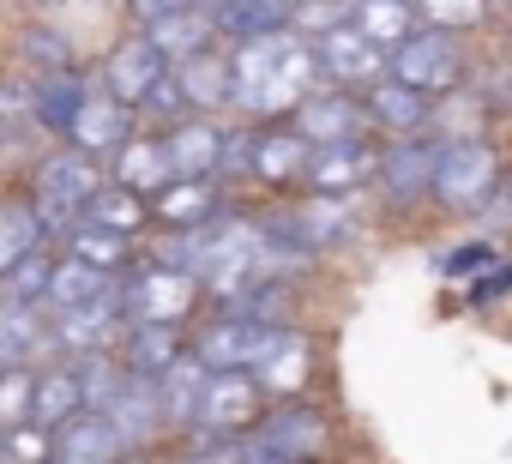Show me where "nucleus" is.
<instances>
[{
    "mask_svg": "<svg viewBox=\"0 0 512 464\" xmlns=\"http://www.w3.org/2000/svg\"><path fill=\"white\" fill-rule=\"evenodd\" d=\"M500 193H506V205H512V169H506V187H500Z\"/></svg>",
    "mask_w": 512,
    "mask_h": 464,
    "instance_id": "864d4df0",
    "label": "nucleus"
},
{
    "mask_svg": "<svg viewBox=\"0 0 512 464\" xmlns=\"http://www.w3.org/2000/svg\"><path fill=\"white\" fill-rule=\"evenodd\" d=\"M374 169H380V145H368V139L362 145H320L308 157L302 187L320 193V199H350V193L374 187Z\"/></svg>",
    "mask_w": 512,
    "mask_h": 464,
    "instance_id": "f3484780",
    "label": "nucleus"
},
{
    "mask_svg": "<svg viewBox=\"0 0 512 464\" xmlns=\"http://www.w3.org/2000/svg\"><path fill=\"white\" fill-rule=\"evenodd\" d=\"M205 290L199 278L187 272H169V266H151V260H133L121 272V314L127 326H199L205 314Z\"/></svg>",
    "mask_w": 512,
    "mask_h": 464,
    "instance_id": "39448f33",
    "label": "nucleus"
},
{
    "mask_svg": "<svg viewBox=\"0 0 512 464\" xmlns=\"http://www.w3.org/2000/svg\"><path fill=\"white\" fill-rule=\"evenodd\" d=\"M422 25H440V31H476L488 19L494 0H410Z\"/></svg>",
    "mask_w": 512,
    "mask_h": 464,
    "instance_id": "a19ab883",
    "label": "nucleus"
},
{
    "mask_svg": "<svg viewBox=\"0 0 512 464\" xmlns=\"http://www.w3.org/2000/svg\"><path fill=\"white\" fill-rule=\"evenodd\" d=\"M362 103H368V115H374V133H386V139H422V133L434 127V103L416 97V91L398 85V79L368 85Z\"/></svg>",
    "mask_w": 512,
    "mask_h": 464,
    "instance_id": "412c9836",
    "label": "nucleus"
},
{
    "mask_svg": "<svg viewBox=\"0 0 512 464\" xmlns=\"http://www.w3.org/2000/svg\"><path fill=\"white\" fill-rule=\"evenodd\" d=\"M500 187H506V163L482 133L434 145V205L470 217V211H488L500 199Z\"/></svg>",
    "mask_w": 512,
    "mask_h": 464,
    "instance_id": "20e7f679",
    "label": "nucleus"
},
{
    "mask_svg": "<svg viewBox=\"0 0 512 464\" xmlns=\"http://www.w3.org/2000/svg\"><path fill=\"white\" fill-rule=\"evenodd\" d=\"M79 416H85V380H79V368H73V362H49V368H37L31 422L49 428V434H61V428L79 422Z\"/></svg>",
    "mask_w": 512,
    "mask_h": 464,
    "instance_id": "393cba45",
    "label": "nucleus"
},
{
    "mask_svg": "<svg viewBox=\"0 0 512 464\" xmlns=\"http://www.w3.org/2000/svg\"><path fill=\"white\" fill-rule=\"evenodd\" d=\"M115 284H121L115 272H97V266H85V260H73V254H55V278H49V314H61V308H85V302L109 296Z\"/></svg>",
    "mask_w": 512,
    "mask_h": 464,
    "instance_id": "2f4dec72",
    "label": "nucleus"
},
{
    "mask_svg": "<svg viewBox=\"0 0 512 464\" xmlns=\"http://www.w3.org/2000/svg\"><path fill=\"white\" fill-rule=\"evenodd\" d=\"M247 440H253V452H266V458H278V464H326L338 428H332V416H326L320 404H308V398H278L260 422L247 428Z\"/></svg>",
    "mask_w": 512,
    "mask_h": 464,
    "instance_id": "423d86ee",
    "label": "nucleus"
},
{
    "mask_svg": "<svg viewBox=\"0 0 512 464\" xmlns=\"http://www.w3.org/2000/svg\"><path fill=\"white\" fill-rule=\"evenodd\" d=\"M284 25L314 43V37H326L332 25H344V0H296V7L284 13Z\"/></svg>",
    "mask_w": 512,
    "mask_h": 464,
    "instance_id": "c03bdc74",
    "label": "nucleus"
},
{
    "mask_svg": "<svg viewBox=\"0 0 512 464\" xmlns=\"http://www.w3.org/2000/svg\"><path fill=\"white\" fill-rule=\"evenodd\" d=\"M205 362H193V356H181L163 380H157V398H163V422L169 428H187L193 434V416H199V392H205Z\"/></svg>",
    "mask_w": 512,
    "mask_h": 464,
    "instance_id": "72a5a7b5",
    "label": "nucleus"
},
{
    "mask_svg": "<svg viewBox=\"0 0 512 464\" xmlns=\"http://www.w3.org/2000/svg\"><path fill=\"white\" fill-rule=\"evenodd\" d=\"M133 115H145V127H151V133H169V127H175V121H187L193 109H187V97H181V85H175V73H169V79H163V85H157Z\"/></svg>",
    "mask_w": 512,
    "mask_h": 464,
    "instance_id": "37998d69",
    "label": "nucleus"
},
{
    "mask_svg": "<svg viewBox=\"0 0 512 464\" xmlns=\"http://www.w3.org/2000/svg\"><path fill=\"white\" fill-rule=\"evenodd\" d=\"M272 326L260 320H241V314H205L193 332H187V356L205 362L211 374H229V368H253Z\"/></svg>",
    "mask_w": 512,
    "mask_h": 464,
    "instance_id": "f8f14e48",
    "label": "nucleus"
},
{
    "mask_svg": "<svg viewBox=\"0 0 512 464\" xmlns=\"http://www.w3.org/2000/svg\"><path fill=\"white\" fill-rule=\"evenodd\" d=\"M260 7H278V13H290V7H296V0H260Z\"/></svg>",
    "mask_w": 512,
    "mask_h": 464,
    "instance_id": "603ef678",
    "label": "nucleus"
},
{
    "mask_svg": "<svg viewBox=\"0 0 512 464\" xmlns=\"http://www.w3.org/2000/svg\"><path fill=\"white\" fill-rule=\"evenodd\" d=\"M434 145L440 139H386L380 145V169H374V187L392 211H416L422 199H434Z\"/></svg>",
    "mask_w": 512,
    "mask_h": 464,
    "instance_id": "1a4fd4ad",
    "label": "nucleus"
},
{
    "mask_svg": "<svg viewBox=\"0 0 512 464\" xmlns=\"http://www.w3.org/2000/svg\"><path fill=\"white\" fill-rule=\"evenodd\" d=\"M193 7H199V13H217V7H229V0H193Z\"/></svg>",
    "mask_w": 512,
    "mask_h": 464,
    "instance_id": "8fccbe9b",
    "label": "nucleus"
},
{
    "mask_svg": "<svg viewBox=\"0 0 512 464\" xmlns=\"http://www.w3.org/2000/svg\"><path fill=\"white\" fill-rule=\"evenodd\" d=\"M260 416H266V392L253 386L247 368L205 374V392H199V416H193V428H205V434H247Z\"/></svg>",
    "mask_w": 512,
    "mask_h": 464,
    "instance_id": "ddd939ff",
    "label": "nucleus"
},
{
    "mask_svg": "<svg viewBox=\"0 0 512 464\" xmlns=\"http://www.w3.org/2000/svg\"><path fill=\"white\" fill-rule=\"evenodd\" d=\"M500 266V254L488 248V242H464V248H452L446 260H440V278H482V272H494Z\"/></svg>",
    "mask_w": 512,
    "mask_h": 464,
    "instance_id": "49530a36",
    "label": "nucleus"
},
{
    "mask_svg": "<svg viewBox=\"0 0 512 464\" xmlns=\"http://www.w3.org/2000/svg\"><path fill=\"white\" fill-rule=\"evenodd\" d=\"M85 97H91V79H85L79 67L43 73V79H37V133H43V139H67Z\"/></svg>",
    "mask_w": 512,
    "mask_h": 464,
    "instance_id": "cd10ccee",
    "label": "nucleus"
},
{
    "mask_svg": "<svg viewBox=\"0 0 512 464\" xmlns=\"http://www.w3.org/2000/svg\"><path fill=\"white\" fill-rule=\"evenodd\" d=\"M49 458H55V434L37 428V422L0 434V464H49Z\"/></svg>",
    "mask_w": 512,
    "mask_h": 464,
    "instance_id": "79ce46f5",
    "label": "nucleus"
},
{
    "mask_svg": "<svg viewBox=\"0 0 512 464\" xmlns=\"http://www.w3.org/2000/svg\"><path fill=\"white\" fill-rule=\"evenodd\" d=\"M320 91V61L314 43L296 37L290 25L272 37H253L241 49H229V109L247 121H278L296 115L308 97Z\"/></svg>",
    "mask_w": 512,
    "mask_h": 464,
    "instance_id": "f257e3e1",
    "label": "nucleus"
},
{
    "mask_svg": "<svg viewBox=\"0 0 512 464\" xmlns=\"http://www.w3.org/2000/svg\"><path fill=\"white\" fill-rule=\"evenodd\" d=\"M169 145V169L175 181H217V151H223V127L217 115H187L163 133Z\"/></svg>",
    "mask_w": 512,
    "mask_h": 464,
    "instance_id": "6ab92c4d",
    "label": "nucleus"
},
{
    "mask_svg": "<svg viewBox=\"0 0 512 464\" xmlns=\"http://www.w3.org/2000/svg\"><path fill=\"white\" fill-rule=\"evenodd\" d=\"M109 181V163H97V157H85V151H73V145H55V151H43L37 163H31V205H37V217H43V236L49 242H67L73 229H79V217H85V205L97 199V187Z\"/></svg>",
    "mask_w": 512,
    "mask_h": 464,
    "instance_id": "f03ea898",
    "label": "nucleus"
},
{
    "mask_svg": "<svg viewBox=\"0 0 512 464\" xmlns=\"http://www.w3.org/2000/svg\"><path fill=\"white\" fill-rule=\"evenodd\" d=\"M103 422H109V434L121 440V452L133 458V452H145L169 422H163V398H157V380H139V374H127L121 380V392L97 410Z\"/></svg>",
    "mask_w": 512,
    "mask_h": 464,
    "instance_id": "2eb2a0df",
    "label": "nucleus"
},
{
    "mask_svg": "<svg viewBox=\"0 0 512 464\" xmlns=\"http://www.w3.org/2000/svg\"><path fill=\"white\" fill-rule=\"evenodd\" d=\"M79 223H97V229H115V236L145 242V229H151V205H145L139 193H127V187H115V181H103Z\"/></svg>",
    "mask_w": 512,
    "mask_h": 464,
    "instance_id": "473e14b6",
    "label": "nucleus"
},
{
    "mask_svg": "<svg viewBox=\"0 0 512 464\" xmlns=\"http://www.w3.org/2000/svg\"><path fill=\"white\" fill-rule=\"evenodd\" d=\"M247 374L266 398H302V386L314 380V338L302 326H272Z\"/></svg>",
    "mask_w": 512,
    "mask_h": 464,
    "instance_id": "9b49d317",
    "label": "nucleus"
},
{
    "mask_svg": "<svg viewBox=\"0 0 512 464\" xmlns=\"http://www.w3.org/2000/svg\"><path fill=\"white\" fill-rule=\"evenodd\" d=\"M314 145L296 127H253V181L266 187H302Z\"/></svg>",
    "mask_w": 512,
    "mask_h": 464,
    "instance_id": "4be33fe9",
    "label": "nucleus"
},
{
    "mask_svg": "<svg viewBox=\"0 0 512 464\" xmlns=\"http://www.w3.org/2000/svg\"><path fill=\"white\" fill-rule=\"evenodd\" d=\"M386 79L410 85L416 97L440 103L452 91L470 85V43L464 31H440V25H416L392 55H386Z\"/></svg>",
    "mask_w": 512,
    "mask_h": 464,
    "instance_id": "7ed1b4c3",
    "label": "nucleus"
},
{
    "mask_svg": "<svg viewBox=\"0 0 512 464\" xmlns=\"http://www.w3.org/2000/svg\"><path fill=\"white\" fill-rule=\"evenodd\" d=\"M109 181L127 187V193H139L145 205H151L163 187H175V169H169V145H163V133L139 127V133L109 157Z\"/></svg>",
    "mask_w": 512,
    "mask_h": 464,
    "instance_id": "a211bd4d",
    "label": "nucleus"
},
{
    "mask_svg": "<svg viewBox=\"0 0 512 464\" xmlns=\"http://www.w3.org/2000/svg\"><path fill=\"white\" fill-rule=\"evenodd\" d=\"M121 368L139 380H163L181 356H187V326H127L115 344Z\"/></svg>",
    "mask_w": 512,
    "mask_h": 464,
    "instance_id": "5701e85b",
    "label": "nucleus"
},
{
    "mask_svg": "<svg viewBox=\"0 0 512 464\" xmlns=\"http://www.w3.org/2000/svg\"><path fill=\"white\" fill-rule=\"evenodd\" d=\"M133 133H139V115H133L127 103H115L103 85H91V97L79 103V121H73V133H67L61 145H73V151H85V157L109 163Z\"/></svg>",
    "mask_w": 512,
    "mask_h": 464,
    "instance_id": "dca6fc26",
    "label": "nucleus"
},
{
    "mask_svg": "<svg viewBox=\"0 0 512 464\" xmlns=\"http://www.w3.org/2000/svg\"><path fill=\"white\" fill-rule=\"evenodd\" d=\"M253 175V121L223 127V151H217V181H247Z\"/></svg>",
    "mask_w": 512,
    "mask_h": 464,
    "instance_id": "a18cd8bd",
    "label": "nucleus"
},
{
    "mask_svg": "<svg viewBox=\"0 0 512 464\" xmlns=\"http://www.w3.org/2000/svg\"><path fill=\"white\" fill-rule=\"evenodd\" d=\"M19 55H25V73H31V79H43V73H67V67H73V43H67V31L49 25V19L25 25Z\"/></svg>",
    "mask_w": 512,
    "mask_h": 464,
    "instance_id": "e433bc0d",
    "label": "nucleus"
},
{
    "mask_svg": "<svg viewBox=\"0 0 512 464\" xmlns=\"http://www.w3.org/2000/svg\"><path fill=\"white\" fill-rule=\"evenodd\" d=\"M145 37L157 43V55H163L169 67H181V61L217 49V25H211V13H199V7H187V13H175V19H163V25H151Z\"/></svg>",
    "mask_w": 512,
    "mask_h": 464,
    "instance_id": "7c9ffc66",
    "label": "nucleus"
},
{
    "mask_svg": "<svg viewBox=\"0 0 512 464\" xmlns=\"http://www.w3.org/2000/svg\"><path fill=\"white\" fill-rule=\"evenodd\" d=\"M163 79H169V61L157 55V43H151L145 31L115 37V43H109V55H103V73H97V85H103L115 103H127V109H139Z\"/></svg>",
    "mask_w": 512,
    "mask_h": 464,
    "instance_id": "9d476101",
    "label": "nucleus"
},
{
    "mask_svg": "<svg viewBox=\"0 0 512 464\" xmlns=\"http://www.w3.org/2000/svg\"><path fill=\"white\" fill-rule=\"evenodd\" d=\"M344 25L356 31V37H368L374 49H398L422 19H416V7L410 0H344Z\"/></svg>",
    "mask_w": 512,
    "mask_h": 464,
    "instance_id": "c85d7f7f",
    "label": "nucleus"
},
{
    "mask_svg": "<svg viewBox=\"0 0 512 464\" xmlns=\"http://www.w3.org/2000/svg\"><path fill=\"white\" fill-rule=\"evenodd\" d=\"M61 254H73V260H85V266L121 278V272L133 266V254H139V242H133V236H115V229H97V223H79Z\"/></svg>",
    "mask_w": 512,
    "mask_h": 464,
    "instance_id": "f704fd0d",
    "label": "nucleus"
},
{
    "mask_svg": "<svg viewBox=\"0 0 512 464\" xmlns=\"http://www.w3.org/2000/svg\"><path fill=\"white\" fill-rule=\"evenodd\" d=\"M314 61H320V85H338V91H368L386 79V49H374L350 25H332L326 37H314Z\"/></svg>",
    "mask_w": 512,
    "mask_h": 464,
    "instance_id": "4468645a",
    "label": "nucleus"
},
{
    "mask_svg": "<svg viewBox=\"0 0 512 464\" xmlns=\"http://www.w3.org/2000/svg\"><path fill=\"white\" fill-rule=\"evenodd\" d=\"M211 25H217V49H241L253 37L284 31V13L278 7H260V0H229V7L211 13Z\"/></svg>",
    "mask_w": 512,
    "mask_h": 464,
    "instance_id": "c9c22d12",
    "label": "nucleus"
},
{
    "mask_svg": "<svg viewBox=\"0 0 512 464\" xmlns=\"http://www.w3.org/2000/svg\"><path fill=\"white\" fill-rule=\"evenodd\" d=\"M31 398H37V368H0V434L31 422Z\"/></svg>",
    "mask_w": 512,
    "mask_h": 464,
    "instance_id": "ea45409f",
    "label": "nucleus"
},
{
    "mask_svg": "<svg viewBox=\"0 0 512 464\" xmlns=\"http://www.w3.org/2000/svg\"><path fill=\"white\" fill-rule=\"evenodd\" d=\"M0 133L37 139V79L31 73H0Z\"/></svg>",
    "mask_w": 512,
    "mask_h": 464,
    "instance_id": "4c0bfd02",
    "label": "nucleus"
},
{
    "mask_svg": "<svg viewBox=\"0 0 512 464\" xmlns=\"http://www.w3.org/2000/svg\"><path fill=\"white\" fill-rule=\"evenodd\" d=\"M43 356H55L49 308H25V302L0 296V368H37Z\"/></svg>",
    "mask_w": 512,
    "mask_h": 464,
    "instance_id": "b1692460",
    "label": "nucleus"
},
{
    "mask_svg": "<svg viewBox=\"0 0 512 464\" xmlns=\"http://www.w3.org/2000/svg\"><path fill=\"white\" fill-rule=\"evenodd\" d=\"M193 115H223L229 109V49H205L181 67H169Z\"/></svg>",
    "mask_w": 512,
    "mask_h": 464,
    "instance_id": "bb28decb",
    "label": "nucleus"
},
{
    "mask_svg": "<svg viewBox=\"0 0 512 464\" xmlns=\"http://www.w3.org/2000/svg\"><path fill=\"white\" fill-rule=\"evenodd\" d=\"M506 290H512V260H500L494 272H482V278L470 284V302L482 308V302H494V296H506Z\"/></svg>",
    "mask_w": 512,
    "mask_h": 464,
    "instance_id": "09e8293b",
    "label": "nucleus"
},
{
    "mask_svg": "<svg viewBox=\"0 0 512 464\" xmlns=\"http://www.w3.org/2000/svg\"><path fill=\"white\" fill-rule=\"evenodd\" d=\"M37 248H49V236H43V217H37L31 193L25 187L0 193V278H7L13 266H25Z\"/></svg>",
    "mask_w": 512,
    "mask_h": 464,
    "instance_id": "a878e982",
    "label": "nucleus"
},
{
    "mask_svg": "<svg viewBox=\"0 0 512 464\" xmlns=\"http://www.w3.org/2000/svg\"><path fill=\"white\" fill-rule=\"evenodd\" d=\"M500 55H506V73H512V31H506V43H500Z\"/></svg>",
    "mask_w": 512,
    "mask_h": 464,
    "instance_id": "3c124183",
    "label": "nucleus"
},
{
    "mask_svg": "<svg viewBox=\"0 0 512 464\" xmlns=\"http://www.w3.org/2000/svg\"><path fill=\"white\" fill-rule=\"evenodd\" d=\"M97 7H109V0H97Z\"/></svg>",
    "mask_w": 512,
    "mask_h": 464,
    "instance_id": "6e6d98bb",
    "label": "nucleus"
},
{
    "mask_svg": "<svg viewBox=\"0 0 512 464\" xmlns=\"http://www.w3.org/2000/svg\"><path fill=\"white\" fill-rule=\"evenodd\" d=\"M121 464H145V458H121Z\"/></svg>",
    "mask_w": 512,
    "mask_h": 464,
    "instance_id": "5fc2aeb1",
    "label": "nucleus"
},
{
    "mask_svg": "<svg viewBox=\"0 0 512 464\" xmlns=\"http://www.w3.org/2000/svg\"><path fill=\"white\" fill-rule=\"evenodd\" d=\"M290 127L320 151V145H362L368 133H374V115H368V103H362V91H338V85H320L296 115H290Z\"/></svg>",
    "mask_w": 512,
    "mask_h": 464,
    "instance_id": "6e6552de",
    "label": "nucleus"
},
{
    "mask_svg": "<svg viewBox=\"0 0 512 464\" xmlns=\"http://www.w3.org/2000/svg\"><path fill=\"white\" fill-rule=\"evenodd\" d=\"M49 278H55V254L37 248L25 266H13L7 278H0V296H7V302H25V308H49Z\"/></svg>",
    "mask_w": 512,
    "mask_h": 464,
    "instance_id": "58836bf2",
    "label": "nucleus"
},
{
    "mask_svg": "<svg viewBox=\"0 0 512 464\" xmlns=\"http://www.w3.org/2000/svg\"><path fill=\"white\" fill-rule=\"evenodd\" d=\"M127 452H121V440L109 434V422L103 416H79V422H67L61 434H55V458L49 464H121Z\"/></svg>",
    "mask_w": 512,
    "mask_h": 464,
    "instance_id": "c756f323",
    "label": "nucleus"
},
{
    "mask_svg": "<svg viewBox=\"0 0 512 464\" xmlns=\"http://www.w3.org/2000/svg\"><path fill=\"white\" fill-rule=\"evenodd\" d=\"M187 7L193 0H127V19H133V31H151V25H163V19H175Z\"/></svg>",
    "mask_w": 512,
    "mask_h": 464,
    "instance_id": "de8ad7c7",
    "label": "nucleus"
},
{
    "mask_svg": "<svg viewBox=\"0 0 512 464\" xmlns=\"http://www.w3.org/2000/svg\"><path fill=\"white\" fill-rule=\"evenodd\" d=\"M223 181H175L151 199V229H205V223H223Z\"/></svg>",
    "mask_w": 512,
    "mask_h": 464,
    "instance_id": "aec40b11",
    "label": "nucleus"
},
{
    "mask_svg": "<svg viewBox=\"0 0 512 464\" xmlns=\"http://www.w3.org/2000/svg\"><path fill=\"white\" fill-rule=\"evenodd\" d=\"M121 332H127L121 284H115L109 296L85 302V308H61V314H49V344H55V356H61V362L103 356V350H115V344H121Z\"/></svg>",
    "mask_w": 512,
    "mask_h": 464,
    "instance_id": "0eeeda50",
    "label": "nucleus"
}]
</instances>
